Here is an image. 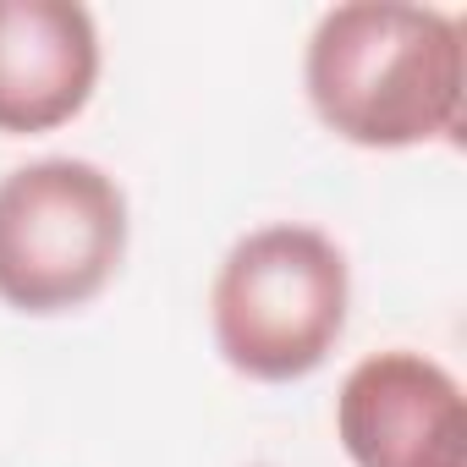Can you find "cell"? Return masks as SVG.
<instances>
[{
    "mask_svg": "<svg viewBox=\"0 0 467 467\" xmlns=\"http://www.w3.org/2000/svg\"><path fill=\"white\" fill-rule=\"evenodd\" d=\"M314 116L358 149H412L462 127V23L401 0L330 6L303 56Z\"/></svg>",
    "mask_w": 467,
    "mask_h": 467,
    "instance_id": "6da1fadb",
    "label": "cell"
},
{
    "mask_svg": "<svg viewBox=\"0 0 467 467\" xmlns=\"http://www.w3.org/2000/svg\"><path fill=\"white\" fill-rule=\"evenodd\" d=\"M352 308L347 254L314 225H259L225 254L209 292V330L243 379H308L341 341Z\"/></svg>",
    "mask_w": 467,
    "mask_h": 467,
    "instance_id": "7a4b0ae2",
    "label": "cell"
},
{
    "mask_svg": "<svg viewBox=\"0 0 467 467\" xmlns=\"http://www.w3.org/2000/svg\"><path fill=\"white\" fill-rule=\"evenodd\" d=\"M127 259V192L94 160L50 154L0 176V303L50 319L94 303Z\"/></svg>",
    "mask_w": 467,
    "mask_h": 467,
    "instance_id": "3957f363",
    "label": "cell"
},
{
    "mask_svg": "<svg viewBox=\"0 0 467 467\" xmlns=\"http://www.w3.org/2000/svg\"><path fill=\"white\" fill-rule=\"evenodd\" d=\"M336 434L352 467H467L462 385L423 352L363 358L341 379Z\"/></svg>",
    "mask_w": 467,
    "mask_h": 467,
    "instance_id": "277c9868",
    "label": "cell"
},
{
    "mask_svg": "<svg viewBox=\"0 0 467 467\" xmlns=\"http://www.w3.org/2000/svg\"><path fill=\"white\" fill-rule=\"evenodd\" d=\"M99 28L72 0H0V132H56L94 99Z\"/></svg>",
    "mask_w": 467,
    "mask_h": 467,
    "instance_id": "5b68a950",
    "label": "cell"
}]
</instances>
